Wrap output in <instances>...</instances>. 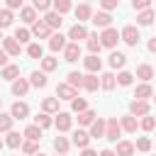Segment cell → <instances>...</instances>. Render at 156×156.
Masks as SVG:
<instances>
[{"label": "cell", "mask_w": 156, "mask_h": 156, "mask_svg": "<svg viewBox=\"0 0 156 156\" xmlns=\"http://www.w3.org/2000/svg\"><path fill=\"white\" fill-rule=\"evenodd\" d=\"M63 46H66V37H63L61 32L49 34V49H51V51H61Z\"/></svg>", "instance_id": "16"}, {"label": "cell", "mask_w": 156, "mask_h": 156, "mask_svg": "<svg viewBox=\"0 0 156 156\" xmlns=\"http://www.w3.org/2000/svg\"><path fill=\"white\" fill-rule=\"evenodd\" d=\"M0 39H2V32H0Z\"/></svg>", "instance_id": "58"}, {"label": "cell", "mask_w": 156, "mask_h": 156, "mask_svg": "<svg viewBox=\"0 0 156 156\" xmlns=\"http://www.w3.org/2000/svg\"><path fill=\"white\" fill-rule=\"evenodd\" d=\"M2 49L7 51V56H20V51H22V44H20L15 37H2Z\"/></svg>", "instance_id": "7"}, {"label": "cell", "mask_w": 156, "mask_h": 156, "mask_svg": "<svg viewBox=\"0 0 156 156\" xmlns=\"http://www.w3.org/2000/svg\"><path fill=\"white\" fill-rule=\"evenodd\" d=\"M136 149H134V144L132 141H119L117 139V154L119 156H129V154H134Z\"/></svg>", "instance_id": "36"}, {"label": "cell", "mask_w": 156, "mask_h": 156, "mask_svg": "<svg viewBox=\"0 0 156 156\" xmlns=\"http://www.w3.org/2000/svg\"><path fill=\"white\" fill-rule=\"evenodd\" d=\"M12 115H2L0 112V132H7V129H12Z\"/></svg>", "instance_id": "47"}, {"label": "cell", "mask_w": 156, "mask_h": 156, "mask_svg": "<svg viewBox=\"0 0 156 156\" xmlns=\"http://www.w3.org/2000/svg\"><path fill=\"white\" fill-rule=\"evenodd\" d=\"M46 73L44 71H34L32 76H29V85H34V88H46Z\"/></svg>", "instance_id": "24"}, {"label": "cell", "mask_w": 156, "mask_h": 156, "mask_svg": "<svg viewBox=\"0 0 156 156\" xmlns=\"http://www.w3.org/2000/svg\"><path fill=\"white\" fill-rule=\"evenodd\" d=\"M34 124H39L41 129H46V127H51V124H54V119L49 117V112H39V115L34 117Z\"/></svg>", "instance_id": "38"}, {"label": "cell", "mask_w": 156, "mask_h": 156, "mask_svg": "<svg viewBox=\"0 0 156 156\" xmlns=\"http://www.w3.org/2000/svg\"><path fill=\"white\" fill-rule=\"evenodd\" d=\"M85 46H88L90 54H100V49H102L100 37H98V34H88V37H85Z\"/></svg>", "instance_id": "23"}, {"label": "cell", "mask_w": 156, "mask_h": 156, "mask_svg": "<svg viewBox=\"0 0 156 156\" xmlns=\"http://www.w3.org/2000/svg\"><path fill=\"white\" fill-rule=\"evenodd\" d=\"M124 63H127V56L122 51H112L110 54V66L112 68H124Z\"/></svg>", "instance_id": "27"}, {"label": "cell", "mask_w": 156, "mask_h": 156, "mask_svg": "<svg viewBox=\"0 0 156 156\" xmlns=\"http://www.w3.org/2000/svg\"><path fill=\"white\" fill-rule=\"evenodd\" d=\"M54 149H56L58 154H68V149H71V141H68L66 136H56V139H54Z\"/></svg>", "instance_id": "35"}, {"label": "cell", "mask_w": 156, "mask_h": 156, "mask_svg": "<svg viewBox=\"0 0 156 156\" xmlns=\"http://www.w3.org/2000/svg\"><path fill=\"white\" fill-rule=\"evenodd\" d=\"M49 34H51V27H49L44 20H34V22H32V37H37V39H49Z\"/></svg>", "instance_id": "5"}, {"label": "cell", "mask_w": 156, "mask_h": 156, "mask_svg": "<svg viewBox=\"0 0 156 156\" xmlns=\"http://www.w3.org/2000/svg\"><path fill=\"white\" fill-rule=\"evenodd\" d=\"M10 24H12V10L10 7L7 10H0V29H5Z\"/></svg>", "instance_id": "44"}, {"label": "cell", "mask_w": 156, "mask_h": 156, "mask_svg": "<svg viewBox=\"0 0 156 156\" xmlns=\"http://www.w3.org/2000/svg\"><path fill=\"white\" fill-rule=\"evenodd\" d=\"M10 115H12V119H24L29 115V105L27 102H15L10 107Z\"/></svg>", "instance_id": "15"}, {"label": "cell", "mask_w": 156, "mask_h": 156, "mask_svg": "<svg viewBox=\"0 0 156 156\" xmlns=\"http://www.w3.org/2000/svg\"><path fill=\"white\" fill-rule=\"evenodd\" d=\"M22 136H27V139H34V141H39V139H41V127H39V124H29V127H24Z\"/></svg>", "instance_id": "29"}, {"label": "cell", "mask_w": 156, "mask_h": 156, "mask_svg": "<svg viewBox=\"0 0 156 156\" xmlns=\"http://www.w3.org/2000/svg\"><path fill=\"white\" fill-rule=\"evenodd\" d=\"M61 51H63V61H68V63H73V61L80 58V44L78 41H66V46Z\"/></svg>", "instance_id": "3"}, {"label": "cell", "mask_w": 156, "mask_h": 156, "mask_svg": "<svg viewBox=\"0 0 156 156\" xmlns=\"http://www.w3.org/2000/svg\"><path fill=\"white\" fill-rule=\"evenodd\" d=\"M119 39H122L124 44H129V46H136L141 37H139V29H136V27H132V24H127V27H124V29L119 32Z\"/></svg>", "instance_id": "2"}, {"label": "cell", "mask_w": 156, "mask_h": 156, "mask_svg": "<svg viewBox=\"0 0 156 156\" xmlns=\"http://www.w3.org/2000/svg\"><path fill=\"white\" fill-rule=\"evenodd\" d=\"M83 88H85L88 93H95V90L100 88V78H98L95 73H90V76H83Z\"/></svg>", "instance_id": "25"}, {"label": "cell", "mask_w": 156, "mask_h": 156, "mask_svg": "<svg viewBox=\"0 0 156 156\" xmlns=\"http://www.w3.org/2000/svg\"><path fill=\"white\" fill-rule=\"evenodd\" d=\"M54 124H56L58 132H68L71 124H73V117H71L68 112H58V110H56V119H54Z\"/></svg>", "instance_id": "8"}, {"label": "cell", "mask_w": 156, "mask_h": 156, "mask_svg": "<svg viewBox=\"0 0 156 156\" xmlns=\"http://www.w3.org/2000/svg\"><path fill=\"white\" fill-rule=\"evenodd\" d=\"M90 20H93V24H95V27H110V24H112V15H110L107 10L93 12V15H90Z\"/></svg>", "instance_id": "9"}, {"label": "cell", "mask_w": 156, "mask_h": 156, "mask_svg": "<svg viewBox=\"0 0 156 156\" xmlns=\"http://www.w3.org/2000/svg\"><path fill=\"white\" fill-rule=\"evenodd\" d=\"M85 107H88V102H85L83 98H78V95L71 98V110H73V112H80V110H85Z\"/></svg>", "instance_id": "46"}, {"label": "cell", "mask_w": 156, "mask_h": 156, "mask_svg": "<svg viewBox=\"0 0 156 156\" xmlns=\"http://www.w3.org/2000/svg\"><path fill=\"white\" fill-rule=\"evenodd\" d=\"M73 144H76L78 149L88 146V144H90V134H88L85 129H76V132H73Z\"/></svg>", "instance_id": "21"}, {"label": "cell", "mask_w": 156, "mask_h": 156, "mask_svg": "<svg viewBox=\"0 0 156 156\" xmlns=\"http://www.w3.org/2000/svg\"><path fill=\"white\" fill-rule=\"evenodd\" d=\"M119 41V32L115 27H102V34H100V44L107 46V49H115Z\"/></svg>", "instance_id": "1"}, {"label": "cell", "mask_w": 156, "mask_h": 156, "mask_svg": "<svg viewBox=\"0 0 156 156\" xmlns=\"http://www.w3.org/2000/svg\"><path fill=\"white\" fill-rule=\"evenodd\" d=\"M136 78H141V80H151V78H154V68H151L149 63L136 66Z\"/></svg>", "instance_id": "31"}, {"label": "cell", "mask_w": 156, "mask_h": 156, "mask_svg": "<svg viewBox=\"0 0 156 156\" xmlns=\"http://www.w3.org/2000/svg\"><path fill=\"white\" fill-rule=\"evenodd\" d=\"M20 149H22L24 154H34L39 146H37V141H34V139H27V141H22V144H20Z\"/></svg>", "instance_id": "48"}, {"label": "cell", "mask_w": 156, "mask_h": 156, "mask_svg": "<svg viewBox=\"0 0 156 156\" xmlns=\"http://www.w3.org/2000/svg\"><path fill=\"white\" fill-rule=\"evenodd\" d=\"M134 149H139V151H144V154H146V151L151 149V139H146V136H141V139L136 141V146H134Z\"/></svg>", "instance_id": "51"}, {"label": "cell", "mask_w": 156, "mask_h": 156, "mask_svg": "<svg viewBox=\"0 0 156 156\" xmlns=\"http://www.w3.org/2000/svg\"><path fill=\"white\" fill-rule=\"evenodd\" d=\"M66 83H68V85H73V88H83V73L71 71V73H68V78H66Z\"/></svg>", "instance_id": "39"}, {"label": "cell", "mask_w": 156, "mask_h": 156, "mask_svg": "<svg viewBox=\"0 0 156 156\" xmlns=\"http://www.w3.org/2000/svg\"><path fill=\"white\" fill-rule=\"evenodd\" d=\"M56 66H58V61H56L54 56H41V71H44V73L56 71Z\"/></svg>", "instance_id": "37"}, {"label": "cell", "mask_w": 156, "mask_h": 156, "mask_svg": "<svg viewBox=\"0 0 156 156\" xmlns=\"http://www.w3.org/2000/svg\"><path fill=\"white\" fill-rule=\"evenodd\" d=\"M141 117H144V119H141V122H139V127H141V129H144V132H151V129H154V127H156V119H154V117H151V112H146V115H141Z\"/></svg>", "instance_id": "41"}, {"label": "cell", "mask_w": 156, "mask_h": 156, "mask_svg": "<svg viewBox=\"0 0 156 156\" xmlns=\"http://www.w3.org/2000/svg\"><path fill=\"white\" fill-rule=\"evenodd\" d=\"M51 7L58 12V15H66L68 10H73V5H71V0H51Z\"/></svg>", "instance_id": "32"}, {"label": "cell", "mask_w": 156, "mask_h": 156, "mask_svg": "<svg viewBox=\"0 0 156 156\" xmlns=\"http://www.w3.org/2000/svg\"><path fill=\"white\" fill-rule=\"evenodd\" d=\"M17 76H20V66L5 63V66H2V73H0V80H15Z\"/></svg>", "instance_id": "18"}, {"label": "cell", "mask_w": 156, "mask_h": 156, "mask_svg": "<svg viewBox=\"0 0 156 156\" xmlns=\"http://www.w3.org/2000/svg\"><path fill=\"white\" fill-rule=\"evenodd\" d=\"M95 117H98V115H95V110H88V107H85V110H80V112H78V124L88 127V124H90Z\"/></svg>", "instance_id": "28"}, {"label": "cell", "mask_w": 156, "mask_h": 156, "mask_svg": "<svg viewBox=\"0 0 156 156\" xmlns=\"http://www.w3.org/2000/svg\"><path fill=\"white\" fill-rule=\"evenodd\" d=\"M5 2H7L10 10H20V7H22V0H5Z\"/></svg>", "instance_id": "53"}, {"label": "cell", "mask_w": 156, "mask_h": 156, "mask_svg": "<svg viewBox=\"0 0 156 156\" xmlns=\"http://www.w3.org/2000/svg\"><path fill=\"white\" fill-rule=\"evenodd\" d=\"M20 17H22L24 24H32L37 20V10L34 7H20Z\"/></svg>", "instance_id": "30"}, {"label": "cell", "mask_w": 156, "mask_h": 156, "mask_svg": "<svg viewBox=\"0 0 156 156\" xmlns=\"http://www.w3.org/2000/svg\"><path fill=\"white\" fill-rule=\"evenodd\" d=\"M73 12H76V20H78V22H85V20H90V15H93V10H90V5H88V2L78 5Z\"/></svg>", "instance_id": "26"}, {"label": "cell", "mask_w": 156, "mask_h": 156, "mask_svg": "<svg viewBox=\"0 0 156 156\" xmlns=\"http://www.w3.org/2000/svg\"><path fill=\"white\" fill-rule=\"evenodd\" d=\"M132 80H134V76H132L129 71H122V73L115 78V83H119V85H124V88H127V85H132Z\"/></svg>", "instance_id": "45"}, {"label": "cell", "mask_w": 156, "mask_h": 156, "mask_svg": "<svg viewBox=\"0 0 156 156\" xmlns=\"http://www.w3.org/2000/svg\"><path fill=\"white\" fill-rule=\"evenodd\" d=\"M119 136H122V127H119V122H117V119H107V122H105V136H102V139L117 141Z\"/></svg>", "instance_id": "4"}, {"label": "cell", "mask_w": 156, "mask_h": 156, "mask_svg": "<svg viewBox=\"0 0 156 156\" xmlns=\"http://www.w3.org/2000/svg\"><path fill=\"white\" fill-rule=\"evenodd\" d=\"M151 95H154V88H151V83H149V80H144L141 85H136L134 98H139V100H149Z\"/></svg>", "instance_id": "19"}, {"label": "cell", "mask_w": 156, "mask_h": 156, "mask_svg": "<svg viewBox=\"0 0 156 156\" xmlns=\"http://www.w3.org/2000/svg\"><path fill=\"white\" fill-rule=\"evenodd\" d=\"M88 37V29L83 27V22H78V24H73L71 29H68V39L71 41H80V39H85Z\"/></svg>", "instance_id": "14"}, {"label": "cell", "mask_w": 156, "mask_h": 156, "mask_svg": "<svg viewBox=\"0 0 156 156\" xmlns=\"http://www.w3.org/2000/svg\"><path fill=\"white\" fill-rule=\"evenodd\" d=\"M44 22H46L51 29H58V27L63 24V15H58L56 10H46V15H44Z\"/></svg>", "instance_id": "12"}, {"label": "cell", "mask_w": 156, "mask_h": 156, "mask_svg": "<svg viewBox=\"0 0 156 156\" xmlns=\"http://www.w3.org/2000/svg\"><path fill=\"white\" fill-rule=\"evenodd\" d=\"M119 127H122L124 132L134 134V132H136V127H139V122H136V117H134V115H127V117H122V119H119Z\"/></svg>", "instance_id": "20"}, {"label": "cell", "mask_w": 156, "mask_h": 156, "mask_svg": "<svg viewBox=\"0 0 156 156\" xmlns=\"http://www.w3.org/2000/svg\"><path fill=\"white\" fill-rule=\"evenodd\" d=\"M100 7H102V10H107V12H112V10H117V7H119V0H100Z\"/></svg>", "instance_id": "50"}, {"label": "cell", "mask_w": 156, "mask_h": 156, "mask_svg": "<svg viewBox=\"0 0 156 156\" xmlns=\"http://www.w3.org/2000/svg\"><path fill=\"white\" fill-rule=\"evenodd\" d=\"M27 90H29V80L17 76V78L12 80V95H17V98H24V95H27Z\"/></svg>", "instance_id": "10"}, {"label": "cell", "mask_w": 156, "mask_h": 156, "mask_svg": "<svg viewBox=\"0 0 156 156\" xmlns=\"http://www.w3.org/2000/svg\"><path fill=\"white\" fill-rule=\"evenodd\" d=\"M0 107H2V98H0Z\"/></svg>", "instance_id": "57"}, {"label": "cell", "mask_w": 156, "mask_h": 156, "mask_svg": "<svg viewBox=\"0 0 156 156\" xmlns=\"http://www.w3.org/2000/svg\"><path fill=\"white\" fill-rule=\"evenodd\" d=\"M2 146H5V141H2V139H0V149H2Z\"/></svg>", "instance_id": "56"}, {"label": "cell", "mask_w": 156, "mask_h": 156, "mask_svg": "<svg viewBox=\"0 0 156 156\" xmlns=\"http://www.w3.org/2000/svg\"><path fill=\"white\" fill-rule=\"evenodd\" d=\"M5 63H7V51L0 49V66H5Z\"/></svg>", "instance_id": "54"}, {"label": "cell", "mask_w": 156, "mask_h": 156, "mask_svg": "<svg viewBox=\"0 0 156 156\" xmlns=\"http://www.w3.org/2000/svg\"><path fill=\"white\" fill-rule=\"evenodd\" d=\"M146 112H151V105H149V100H132V105H129V115H134V117H141V115H146Z\"/></svg>", "instance_id": "6"}, {"label": "cell", "mask_w": 156, "mask_h": 156, "mask_svg": "<svg viewBox=\"0 0 156 156\" xmlns=\"http://www.w3.org/2000/svg\"><path fill=\"white\" fill-rule=\"evenodd\" d=\"M5 144H7L10 149H17V146L22 144V136H20V132H12V129H7V139H5Z\"/></svg>", "instance_id": "34"}, {"label": "cell", "mask_w": 156, "mask_h": 156, "mask_svg": "<svg viewBox=\"0 0 156 156\" xmlns=\"http://www.w3.org/2000/svg\"><path fill=\"white\" fill-rule=\"evenodd\" d=\"M78 93H76V88L73 85H68V83H58L56 85V98L58 100H71V98H76Z\"/></svg>", "instance_id": "11"}, {"label": "cell", "mask_w": 156, "mask_h": 156, "mask_svg": "<svg viewBox=\"0 0 156 156\" xmlns=\"http://www.w3.org/2000/svg\"><path fill=\"white\" fill-rule=\"evenodd\" d=\"M154 22V12H151V7H144V10H139V15H136V24H141V27H149Z\"/></svg>", "instance_id": "22"}, {"label": "cell", "mask_w": 156, "mask_h": 156, "mask_svg": "<svg viewBox=\"0 0 156 156\" xmlns=\"http://www.w3.org/2000/svg\"><path fill=\"white\" fill-rule=\"evenodd\" d=\"M27 56H29V58H41V56H44L41 44H29V46H27Z\"/></svg>", "instance_id": "43"}, {"label": "cell", "mask_w": 156, "mask_h": 156, "mask_svg": "<svg viewBox=\"0 0 156 156\" xmlns=\"http://www.w3.org/2000/svg\"><path fill=\"white\" fill-rule=\"evenodd\" d=\"M88 134H90V139H102V136H105V119H100V117H98V119H93V122H90V132H88Z\"/></svg>", "instance_id": "13"}, {"label": "cell", "mask_w": 156, "mask_h": 156, "mask_svg": "<svg viewBox=\"0 0 156 156\" xmlns=\"http://www.w3.org/2000/svg\"><path fill=\"white\" fill-rule=\"evenodd\" d=\"M83 63H85V71H88V73H98V71L102 68V61L98 58V54H90L88 58H83Z\"/></svg>", "instance_id": "17"}, {"label": "cell", "mask_w": 156, "mask_h": 156, "mask_svg": "<svg viewBox=\"0 0 156 156\" xmlns=\"http://www.w3.org/2000/svg\"><path fill=\"white\" fill-rule=\"evenodd\" d=\"M41 110L49 112V115L56 112V110H58V98H44V100H41Z\"/></svg>", "instance_id": "33"}, {"label": "cell", "mask_w": 156, "mask_h": 156, "mask_svg": "<svg viewBox=\"0 0 156 156\" xmlns=\"http://www.w3.org/2000/svg\"><path fill=\"white\" fill-rule=\"evenodd\" d=\"M32 7L39 12H46V10H51V0H32Z\"/></svg>", "instance_id": "49"}, {"label": "cell", "mask_w": 156, "mask_h": 156, "mask_svg": "<svg viewBox=\"0 0 156 156\" xmlns=\"http://www.w3.org/2000/svg\"><path fill=\"white\" fill-rule=\"evenodd\" d=\"M100 88L102 90H112L115 88V76L112 73H102L100 76Z\"/></svg>", "instance_id": "40"}, {"label": "cell", "mask_w": 156, "mask_h": 156, "mask_svg": "<svg viewBox=\"0 0 156 156\" xmlns=\"http://www.w3.org/2000/svg\"><path fill=\"white\" fill-rule=\"evenodd\" d=\"M132 7H134V10H144V7H151V0H132Z\"/></svg>", "instance_id": "52"}, {"label": "cell", "mask_w": 156, "mask_h": 156, "mask_svg": "<svg viewBox=\"0 0 156 156\" xmlns=\"http://www.w3.org/2000/svg\"><path fill=\"white\" fill-rule=\"evenodd\" d=\"M29 37H32V32H29V29H24V27H17V29H15V39H17L20 44H27V41H29Z\"/></svg>", "instance_id": "42"}, {"label": "cell", "mask_w": 156, "mask_h": 156, "mask_svg": "<svg viewBox=\"0 0 156 156\" xmlns=\"http://www.w3.org/2000/svg\"><path fill=\"white\" fill-rule=\"evenodd\" d=\"M146 46H149V51H156V39H149V44H146Z\"/></svg>", "instance_id": "55"}]
</instances>
